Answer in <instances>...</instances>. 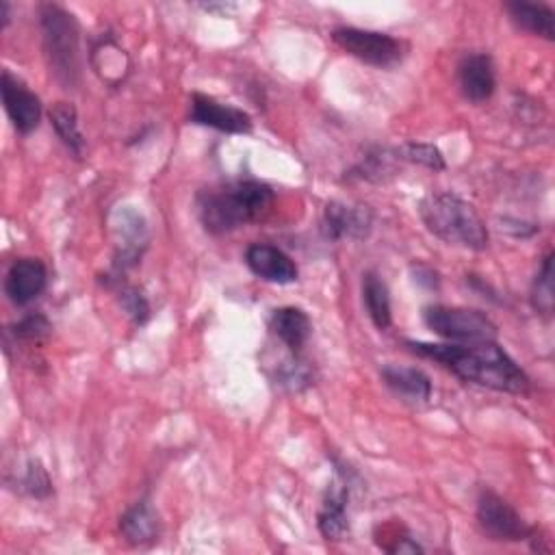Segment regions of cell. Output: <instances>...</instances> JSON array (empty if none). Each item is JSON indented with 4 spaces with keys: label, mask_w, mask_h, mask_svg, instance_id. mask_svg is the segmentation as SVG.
Returning <instances> with one entry per match:
<instances>
[{
    "label": "cell",
    "mask_w": 555,
    "mask_h": 555,
    "mask_svg": "<svg viewBox=\"0 0 555 555\" xmlns=\"http://www.w3.org/2000/svg\"><path fill=\"white\" fill-rule=\"evenodd\" d=\"M20 483H22V490L35 499H46L52 492V481L39 460H28Z\"/></svg>",
    "instance_id": "25"
},
{
    "label": "cell",
    "mask_w": 555,
    "mask_h": 555,
    "mask_svg": "<svg viewBox=\"0 0 555 555\" xmlns=\"http://www.w3.org/2000/svg\"><path fill=\"white\" fill-rule=\"evenodd\" d=\"M362 301L364 308L377 330H386L392 323V310H390V293L382 275L375 271H366L362 275Z\"/></svg>",
    "instance_id": "20"
},
{
    "label": "cell",
    "mask_w": 555,
    "mask_h": 555,
    "mask_svg": "<svg viewBox=\"0 0 555 555\" xmlns=\"http://www.w3.org/2000/svg\"><path fill=\"white\" fill-rule=\"evenodd\" d=\"M245 264L256 278L271 284H293L299 278L295 260L280 247L267 243H251L245 249Z\"/></svg>",
    "instance_id": "10"
},
{
    "label": "cell",
    "mask_w": 555,
    "mask_h": 555,
    "mask_svg": "<svg viewBox=\"0 0 555 555\" xmlns=\"http://www.w3.org/2000/svg\"><path fill=\"white\" fill-rule=\"evenodd\" d=\"M273 199V189L260 180H232L199 191L195 206L206 232L225 234L264 219L271 212Z\"/></svg>",
    "instance_id": "2"
},
{
    "label": "cell",
    "mask_w": 555,
    "mask_h": 555,
    "mask_svg": "<svg viewBox=\"0 0 555 555\" xmlns=\"http://www.w3.org/2000/svg\"><path fill=\"white\" fill-rule=\"evenodd\" d=\"M50 332H52V323H50L41 312L26 314L24 319H20V321L13 325L15 338L28 340V343H39V340H43Z\"/></svg>",
    "instance_id": "27"
},
{
    "label": "cell",
    "mask_w": 555,
    "mask_h": 555,
    "mask_svg": "<svg viewBox=\"0 0 555 555\" xmlns=\"http://www.w3.org/2000/svg\"><path fill=\"white\" fill-rule=\"evenodd\" d=\"M269 327L275 334V338L291 353H299L312 332L310 317L301 308H295V306H282V308L273 310L271 319H269Z\"/></svg>",
    "instance_id": "17"
},
{
    "label": "cell",
    "mask_w": 555,
    "mask_h": 555,
    "mask_svg": "<svg viewBox=\"0 0 555 555\" xmlns=\"http://www.w3.org/2000/svg\"><path fill=\"white\" fill-rule=\"evenodd\" d=\"M397 158H403V160H410V163H416L421 167H427V169H434V171H442L447 165H444V156L442 152L431 145V143H403L399 150H397Z\"/></svg>",
    "instance_id": "24"
},
{
    "label": "cell",
    "mask_w": 555,
    "mask_h": 555,
    "mask_svg": "<svg viewBox=\"0 0 555 555\" xmlns=\"http://www.w3.org/2000/svg\"><path fill=\"white\" fill-rule=\"evenodd\" d=\"M0 17H2V28H7L9 26V22H11V4L4 0V2H0Z\"/></svg>",
    "instance_id": "29"
},
{
    "label": "cell",
    "mask_w": 555,
    "mask_h": 555,
    "mask_svg": "<svg viewBox=\"0 0 555 555\" xmlns=\"http://www.w3.org/2000/svg\"><path fill=\"white\" fill-rule=\"evenodd\" d=\"M555 304V288H553V251H546L542 258L533 284H531V306L540 314H551Z\"/></svg>",
    "instance_id": "23"
},
{
    "label": "cell",
    "mask_w": 555,
    "mask_h": 555,
    "mask_svg": "<svg viewBox=\"0 0 555 555\" xmlns=\"http://www.w3.org/2000/svg\"><path fill=\"white\" fill-rule=\"evenodd\" d=\"M347 501H349V481L338 477L327 488V494L323 499V505L319 509V531L325 540H343L349 531V514H347Z\"/></svg>",
    "instance_id": "14"
},
{
    "label": "cell",
    "mask_w": 555,
    "mask_h": 555,
    "mask_svg": "<svg viewBox=\"0 0 555 555\" xmlns=\"http://www.w3.org/2000/svg\"><path fill=\"white\" fill-rule=\"evenodd\" d=\"M505 11L520 30H527L546 41L555 39V13L551 7L542 2L514 0V2H505Z\"/></svg>",
    "instance_id": "19"
},
{
    "label": "cell",
    "mask_w": 555,
    "mask_h": 555,
    "mask_svg": "<svg viewBox=\"0 0 555 555\" xmlns=\"http://www.w3.org/2000/svg\"><path fill=\"white\" fill-rule=\"evenodd\" d=\"M373 215L366 206H349L343 202H330L323 210V234L330 241L364 238L371 232Z\"/></svg>",
    "instance_id": "13"
},
{
    "label": "cell",
    "mask_w": 555,
    "mask_h": 555,
    "mask_svg": "<svg viewBox=\"0 0 555 555\" xmlns=\"http://www.w3.org/2000/svg\"><path fill=\"white\" fill-rule=\"evenodd\" d=\"M477 522L490 540L520 542L529 540L533 527L496 492L483 490L477 499Z\"/></svg>",
    "instance_id": "7"
},
{
    "label": "cell",
    "mask_w": 555,
    "mask_h": 555,
    "mask_svg": "<svg viewBox=\"0 0 555 555\" xmlns=\"http://www.w3.org/2000/svg\"><path fill=\"white\" fill-rule=\"evenodd\" d=\"M332 41L347 52L349 56L386 69L395 67L405 56V43L388 33L369 30V28H356V26H340L332 30Z\"/></svg>",
    "instance_id": "6"
},
{
    "label": "cell",
    "mask_w": 555,
    "mask_h": 555,
    "mask_svg": "<svg viewBox=\"0 0 555 555\" xmlns=\"http://www.w3.org/2000/svg\"><path fill=\"white\" fill-rule=\"evenodd\" d=\"M412 353L440 362L453 375L477 386H486L499 392L522 395L529 390V377L520 364L496 345V340L486 343H405Z\"/></svg>",
    "instance_id": "1"
},
{
    "label": "cell",
    "mask_w": 555,
    "mask_h": 555,
    "mask_svg": "<svg viewBox=\"0 0 555 555\" xmlns=\"http://www.w3.org/2000/svg\"><path fill=\"white\" fill-rule=\"evenodd\" d=\"M39 26L43 52L52 78L63 89H76L80 82V26L61 4L39 7Z\"/></svg>",
    "instance_id": "4"
},
{
    "label": "cell",
    "mask_w": 555,
    "mask_h": 555,
    "mask_svg": "<svg viewBox=\"0 0 555 555\" xmlns=\"http://www.w3.org/2000/svg\"><path fill=\"white\" fill-rule=\"evenodd\" d=\"M299 353H291V358L286 362H282L280 371H278V382L282 386H286L288 390H301L310 384L312 375H310V369L304 360L297 358Z\"/></svg>",
    "instance_id": "26"
},
{
    "label": "cell",
    "mask_w": 555,
    "mask_h": 555,
    "mask_svg": "<svg viewBox=\"0 0 555 555\" xmlns=\"http://www.w3.org/2000/svg\"><path fill=\"white\" fill-rule=\"evenodd\" d=\"M119 531L134 546H145L158 540L160 522L154 505L147 499H141L134 505H130L119 518Z\"/></svg>",
    "instance_id": "18"
},
{
    "label": "cell",
    "mask_w": 555,
    "mask_h": 555,
    "mask_svg": "<svg viewBox=\"0 0 555 555\" xmlns=\"http://www.w3.org/2000/svg\"><path fill=\"white\" fill-rule=\"evenodd\" d=\"M117 219L119 223L115 225V232L119 236V249L115 256V271L121 273L139 262L147 245V230L141 215H137L134 210L117 212Z\"/></svg>",
    "instance_id": "16"
},
{
    "label": "cell",
    "mask_w": 555,
    "mask_h": 555,
    "mask_svg": "<svg viewBox=\"0 0 555 555\" xmlns=\"http://www.w3.org/2000/svg\"><path fill=\"white\" fill-rule=\"evenodd\" d=\"M189 119L197 126H208L228 134H247L251 130V117L245 111L204 93L191 95Z\"/></svg>",
    "instance_id": "9"
},
{
    "label": "cell",
    "mask_w": 555,
    "mask_h": 555,
    "mask_svg": "<svg viewBox=\"0 0 555 555\" xmlns=\"http://www.w3.org/2000/svg\"><path fill=\"white\" fill-rule=\"evenodd\" d=\"M382 379L388 386V390L405 403L418 405V403H427L431 397V379L427 373H423L416 366L386 364L382 369Z\"/></svg>",
    "instance_id": "15"
},
{
    "label": "cell",
    "mask_w": 555,
    "mask_h": 555,
    "mask_svg": "<svg viewBox=\"0 0 555 555\" xmlns=\"http://www.w3.org/2000/svg\"><path fill=\"white\" fill-rule=\"evenodd\" d=\"M457 85L468 102H486L496 89V74L490 54L468 52L457 63Z\"/></svg>",
    "instance_id": "11"
},
{
    "label": "cell",
    "mask_w": 555,
    "mask_h": 555,
    "mask_svg": "<svg viewBox=\"0 0 555 555\" xmlns=\"http://www.w3.org/2000/svg\"><path fill=\"white\" fill-rule=\"evenodd\" d=\"M48 117H50V124H52L56 137L61 139V143L76 158H80L82 152H85V137H82L80 126H78L76 106L72 102H56V104L50 106Z\"/></svg>",
    "instance_id": "21"
},
{
    "label": "cell",
    "mask_w": 555,
    "mask_h": 555,
    "mask_svg": "<svg viewBox=\"0 0 555 555\" xmlns=\"http://www.w3.org/2000/svg\"><path fill=\"white\" fill-rule=\"evenodd\" d=\"M46 284L48 271L39 258H17L4 275V293L15 306L35 301L43 293Z\"/></svg>",
    "instance_id": "12"
},
{
    "label": "cell",
    "mask_w": 555,
    "mask_h": 555,
    "mask_svg": "<svg viewBox=\"0 0 555 555\" xmlns=\"http://www.w3.org/2000/svg\"><path fill=\"white\" fill-rule=\"evenodd\" d=\"M425 325L449 343L496 340V325L481 310L434 304L423 310Z\"/></svg>",
    "instance_id": "5"
},
{
    "label": "cell",
    "mask_w": 555,
    "mask_h": 555,
    "mask_svg": "<svg viewBox=\"0 0 555 555\" xmlns=\"http://www.w3.org/2000/svg\"><path fill=\"white\" fill-rule=\"evenodd\" d=\"M119 304L134 325H143L150 319V304L139 288L134 286L119 288Z\"/></svg>",
    "instance_id": "28"
},
{
    "label": "cell",
    "mask_w": 555,
    "mask_h": 555,
    "mask_svg": "<svg viewBox=\"0 0 555 555\" xmlns=\"http://www.w3.org/2000/svg\"><path fill=\"white\" fill-rule=\"evenodd\" d=\"M91 61H98L93 63L95 72L108 82V85H117L126 78L128 74V56L124 54V50L117 46V41L113 37H102L93 50H91Z\"/></svg>",
    "instance_id": "22"
},
{
    "label": "cell",
    "mask_w": 555,
    "mask_h": 555,
    "mask_svg": "<svg viewBox=\"0 0 555 555\" xmlns=\"http://www.w3.org/2000/svg\"><path fill=\"white\" fill-rule=\"evenodd\" d=\"M0 89H2L4 111H7L13 128L20 134L33 132L41 121V100H39V95L35 91H30L24 85V80H20L9 69L2 72Z\"/></svg>",
    "instance_id": "8"
},
{
    "label": "cell",
    "mask_w": 555,
    "mask_h": 555,
    "mask_svg": "<svg viewBox=\"0 0 555 555\" xmlns=\"http://www.w3.org/2000/svg\"><path fill=\"white\" fill-rule=\"evenodd\" d=\"M418 215L425 228L447 245L483 251L490 243L486 223L479 212L455 193H429L418 204Z\"/></svg>",
    "instance_id": "3"
}]
</instances>
